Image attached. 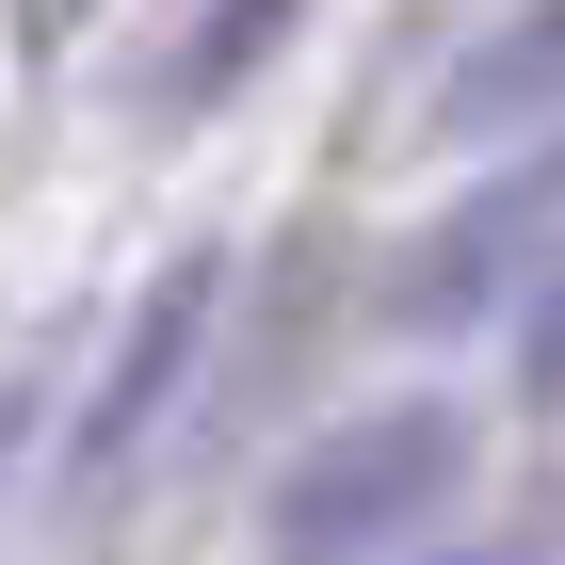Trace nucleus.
<instances>
[{"instance_id":"f257e3e1","label":"nucleus","mask_w":565,"mask_h":565,"mask_svg":"<svg viewBox=\"0 0 565 565\" xmlns=\"http://www.w3.org/2000/svg\"><path fill=\"white\" fill-rule=\"evenodd\" d=\"M436 501H452V420H436V404L340 420L291 484H275V565H355V550H388L404 518H436Z\"/></svg>"}]
</instances>
